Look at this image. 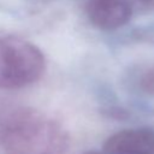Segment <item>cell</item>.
Returning <instances> with one entry per match:
<instances>
[{
    "instance_id": "7a4b0ae2",
    "label": "cell",
    "mask_w": 154,
    "mask_h": 154,
    "mask_svg": "<svg viewBox=\"0 0 154 154\" xmlns=\"http://www.w3.org/2000/svg\"><path fill=\"white\" fill-rule=\"evenodd\" d=\"M46 60L35 45L19 37H0V89H19L38 81Z\"/></svg>"
},
{
    "instance_id": "3957f363",
    "label": "cell",
    "mask_w": 154,
    "mask_h": 154,
    "mask_svg": "<svg viewBox=\"0 0 154 154\" xmlns=\"http://www.w3.org/2000/svg\"><path fill=\"white\" fill-rule=\"evenodd\" d=\"M85 10L90 22L101 30L118 29L131 17L126 0H88Z\"/></svg>"
},
{
    "instance_id": "8992f818",
    "label": "cell",
    "mask_w": 154,
    "mask_h": 154,
    "mask_svg": "<svg viewBox=\"0 0 154 154\" xmlns=\"http://www.w3.org/2000/svg\"><path fill=\"white\" fill-rule=\"evenodd\" d=\"M83 154H99V153L97 152H94V150H89V152H85Z\"/></svg>"
},
{
    "instance_id": "5b68a950",
    "label": "cell",
    "mask_w": 154,
    "mask_h": 154,
    "mask_svg": "<svg viewBox=\"0 0 154 154\" xmlns=\"http://www.w3.org/2000/svg\"><path fill=\"white\" fill-rule=\"evenodd\" d=\"M141 88L150 95H154V67L149 69L141 78Z\"/></svg>"
},
{
    "instance_id": "52a82bcc",
    "label": "cell",
    "mask_w": 154,
    "mask_h": 154,
    "mask_svg": "<svg viewBox=\"0 0 154 154\" xmlns=\"http://www.w3.org/2000/svg\"><path fill=\"white\" fill-rule=\"evenodd\" d=\"M142 1H144V2H152L153 0H142Z\"/></svg>"
},
{
    "instance_id": "277c9868",
    "label": "cell",
    "mask_w": 154,
    "mask_h": 154,
    "mask_svg": "<svg viewBox=\"0 0 154 154\" xmlns=\"http://www.w3.org/2000/svg\"><path fill=\"white\" fill-rule=\"evenodd\" d=\"M106 154H154V131L128 129L109 136L105 144Z\"/></svg>"
},
{
    "instance_id": "6da1fadb",
    "label": "cell",
    "mask_w": 154,
    "mask_h": 154,
    "mask_svg": "<svg viewBox=\"0 0 154 154\" xmlns=\"http://www.w3.org/2000/svg\"><path fill=\"white\" fill-rule=\"evenodd\" d=\"M0 143L5 154H65L69 135L49 116L18 107L10 109Z\"/></svg>"
}]
</instances>
